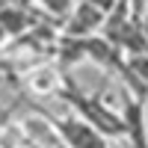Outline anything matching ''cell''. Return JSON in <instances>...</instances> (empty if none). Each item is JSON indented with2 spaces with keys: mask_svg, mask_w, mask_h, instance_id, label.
<instances>
[{
  "mask_svg": "<svg viewBox=\"0 0 148 148\" xmlns=\"http://www.w3.org/2000/svg\"><path fill=\"white\" fill-rule=\"evenodd\" d=\"M53 127L65 148H110L107 136L86 119H53Z\"/></svg>",
  "mask_w": 148,
  "mask_h": 148,
  "instance_id": "6da1fadb",
  "label": "cell"
},
{
  "mask_svg": "<svg viewBox=\"0 0 148 148\" xmlns=\"http://www.w3.org/2000/svg\"><path fill=\"white\" fill-rule=\"evenodd\" d=\"M125 133L130 136L133 148H148V125H145V110L142 101L133 95H125V113H121Z\"/></svg>",
  "mask_w": 148,
  "mask_h": 148,
  "instance_id": "7a4b0ae2",
  "label": "cell"
}]
</instances>
